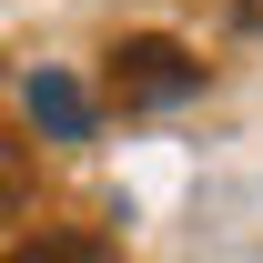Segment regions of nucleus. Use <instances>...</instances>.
Masks as SVG:
<instances>
[{
    "mask_svg": "<svg viewBox=\"0 0 263 263\" xmlns=\"http://www.w3.org/2000/svg\"><path fill=\"white\" fill-rule=\"evenodd\" d=\"M21 193H31V152H21V142L0 132V223L21 213Z\"/></svg>",
    "mask_w": 263,
    "mask_h": 263,
    "instance_id": "obj_3",
    "label": "nucleus"
},
{
    "mask_svg": "<svg viewBox=\"0 0 263 263\" xmlns=\"http://www.w3.org/2000/svg\"><path fill=\"white\" fill-rule=\"evenodd\" d=\"M10 263H122V253H111L101 233H31Z\"/></svg>",
    "mask_w": 263,
    "mask_h": 263,
    "instance_id": "obj_2",
    "label": "nucleus"
},
{
    "mask_svg": "<svg viewBox=\"0 0 263 263\" xmlns=\"http://www.w3.org/2000/svg\"><path fill=\"white\" fill-rule=\"evenodd\" d=\"M101 91L122 101V111H152V101H182V91H202V61L182 51L172 31H132L111 61H101Z\"/></svg>",
    "mask_w": 263,
    "mask_h": 263,
    "instance_id": "obj_1",
    "label": "nucleus"
}]
</instances>
